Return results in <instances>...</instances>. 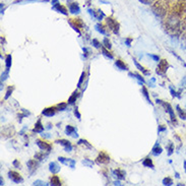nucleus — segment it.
<instances>
[{
	"instance_id": "obj_41",
	"label": "nucleus",
	"mask_w": 186,
	"mask_h": 186,
	"mask_svg": "<svg viewBox=\"0 0 186 186\" xmlns=\"http://www.w3.org/2000/svg\"><path fill=\"white\" fill-rule=\"evenodd\" d=\"M163 185H167V186L173 185V180H172V178H170V177L164 178V179H163Z\"/></svg>"
},
{
	"instance_id": "obj_58",
	"label": "nucleus",
	"mask_w": 186,
	"mask_h": 186,
	"mask_svg": "<svg viewBox=\"0 0 186 186\" xmlns=\"http://www.w3.org/2000/svg\"><path fill=\"white\" fill-rule=\"evenodd\" d=\"M0 185H1V186L4 185V181H3L2 177H0Z\"/></svg>"
},
{
	"instance_id": "obj_15",
	"label": "nucleus",
	"mask_w": 186,
	"mask_h": 186,
	"mask_svg": "<svg viewBox=\"0 0 186 186\" xmlns=\"http://www.w3.org/2000/svg\"><path fill=\"white\" fill-rule=\"evenodd\" d=\"M52 8H53L54 10L57 11V12H60V13H62V14H64V15H67V14H68L66 7L63 6V5L60 4V3H57V4L53 5V6H52Z\"/></svg>"
},
{
	"instance_id": "obj_20",
	"label": "nucleus",
	"mask_w": 186,
	"mask_h": 186,
	"mask_svg": "<svg viewBox=\"0 0 186 186\" xmlns=\"http://www.w3.org/2000/svg\"><path fill=\"white\" fill-rule=\"evenodd\" d=\"M79 97V93L77 92L76 90L74 91V92L71 94V96L68 98V101H67V104L68 105H74L75 102H76V99Z\"/></svg>"
},
{
	"instance_id": "obj_48",
	"label": "nucleus",
	"mask_w": 186,
	"mask_h": 186,
	"mask_svg": "<svg viewBox=\"0 0 186 186\" xmlns=\"http://www.w3.org/2000/svg\"><path fill=\"white\" fill-rule=\"evenodd\" d=\"M148 56H149V57L152 58V59L154 60V61H156V62H159V61H160V57H159L158 55H153V54H150V53H149Z\"/></svg>"
},
{
	"instance_id": "obj_23",
	"label": "nucleus",
	"mask_w": 186,
	"mask_h": 186,
	"mask_svg": "<svg viewBox=\"0 0 186 186\" xmlns=\"http://www.w3.org/2000/svg\"><path fill=\"white\" fill-rule=\"evenodd\" d=\"M142 165L144 167L146 168H151V169H155V166H154V163H153L152 159L150 157H146V158L143 159L142 161Z\"/></svg>"
},
{
	"instance_id": "obj_62",
	"label": "nucleus",
	"mask_w": 186,
	"mask_h": 186,
	"mask_svg": "<svg viewBox=\"0 0 186 186\" xmlns=\"http://www.w3.org/2000/svg\"><path fill=\"white\" fill-rule=\"evenodd\" d=\"M184 170H185V173H186V161H184Z\"/></svg>"
},
{
	"instance_id": "obj_32",
	"label": "nucleus",
	"mask_w": 186,
	"mask_h": 186,
	"mask_svg": "<svg viewBox=\"0 0 186 186\" xmlns=\"http://www.w3.org/2000/svg\"><path fill=\"white\" fill-rule=\"evenodd\" d=\"M141 91H142L143 93V96H144V98L146 99V101H148L149 103H150L151 105H153V102L151 101V97H150V94H149L148 90H146V88L142 84V88H141Z\"/></svg>"
},
{
	"instance_id": "obj_37",
	"label": "nucleus",
	"mask_w": 186,
	"mask_h": 186,
	"mask_svg": "<svg viewBox=\"0 0 186 186\" xmlns=\"http://www.w3.org/2000/svg\"><path fill=\"white\" fill-rule=\"evenodd\" d=\"M81 163H82V165H84L86 167H90V168H92L95 164V163L93 162L92 160H90V159H84V160L81 161Z\"/></svg>"
},
{
	"instance_id": "obj_43",
	"label": "nucleus",
	"mask_w": 186,
	"mask_h": 186,
	"mask_svg": "<svg viewBox=\"0 0 186 186\" xmlns=\"http://www.w3.org/2000/svg\"><path fill=\"white\" fill-rule=\"evenodd\" d=\"M170 92H171L172 97H174V98L181 99V95H180V93H178V92H176L175 90H173V88H172V87H170Z\"/></svg>"
},
{
	"instance_id": "obj_22",
	"label": "nucleus",
	"mask_w": 186,
	"mask_h": 186,
	"mask_svg": "<svg viewBox=\"0 0 186 186\" xmlns=\"http://www.w3.org/2000/svg\"><path fill=\"white\" fill-rule=\"evenodd\" d=\"M115 66L117 67L118 69H120V70H128V66L120 59H117L115 61Z\"/></svg>"
},
{
	"instance_id": "obj_40",
	"label": "nucleus",
	"mask_w": 186,
	"mask_h": 186,
	"mask_svg": "<svg viewBox=\"0 0 186 186\" xmlns=\"http://www.w3.org/2000/svg\"><path fill=\"white\" fill-rule=\"evenodd\" d=\"M13 90H14V87H13V86L8 87V89H7V91H6V94H5V96H4V100H7V99H8L9 97L11 96V94H12Z\"/></svg>"
},
{
	"instance_id": "obj_45",
	"label": "nucleus",
	"mask_w": 186,
	"mask_h": 186,
	"mask_svg": "<svg viewBox=\"0 0 186 186\" xmlns=\"http://www.w3.org/2000/svg\"><path fill=\"white\" fill-rule=\"evenodd\" d=\"M8 74H9V69L5 68V71L2 73V74H1V82H3V81H4L7 77H8Z\"/></svg>"
},
{
	"instance_id": "obj_5",
	"label": "nucleus",
	"mask_w": 186,
	"mask_h": 186,
	"mask_svg": "<svg viewBox=\"0 0 186 186\" xmlns=\"http://www.w3.org/2000/svg\"><path fill=\"white\" fill-rule=\"evenodd\" d=\"M110 160H111V159H110V156L107 154V153L101 152L100 154L98 155V157H97L96 163L98 165H106L110 162Z\"/></svg>"
},
{
	"instance_id": "obj_8",
	"label": "nucleus",
	"mask_w": 186,
	"mask_h": 186,
	"mask_svg": "<svg viewBox=\"0 0 186 186\" xmlns=\"http://www.w3.org/2000/svg\"><path fill=\"white\" fill-rule=\"evenodd\" d=\"M8 178L11 180V181L14 182V183H16V184L22 183V182H24V178L19 175V173H17V172H15V171H9Z\"/></svg>"
},
{
	"instance_id": "obj_44",
	"label": "nucleus",
	"mask_w": 186,
	"mask_h": 186,
	"mask_svg": "<svg viewBox=\"0 0 186 186\" xmlns=\"http://www.w3.org/2000/svg\"><path fill=\"white\" fill-rule=\"evenodd\" d=\"M93 46H94L96 49H101L102 46H103V44H101L97 39H94V40H93Z\"/></svg>"
},
{
	"instance_id": "obj_4",
	"label": "nucleus",
	"mask_w": 186,
	"mask_h": 186,
	"mask_svg": "<svg viewBox=\"0 0 186 186\" xmlns=\"http://www.w3.org/2000/svg\"><path fill=\"white\" fill-rule=\"evenodd\" d=\"M106 22H107V26L112 32L115 35H119V29H120V25L118 24L117 20H115L112 17H107L106 18Z\"/></svg>"
},
{
	"instance_id": "obj_38",
	"label": "nucleus",
	"mask_w": 186,
	"mask_h": 186,
	"mask_svg": "<svg viewBox=\"0 0 186 186\" xmlns=\"http://www.w3.org/2000/svg\"><path fill=\"white\" fill-rule=\"evenodd\" d=\"M84 77H86V72H84V71H82V72H81V75H80V78H79L78 82H77V88H78V89H80L81 86H82V84H84Z\"/></svg>"
},
{
	"instance_id": "obj_1",
	"label": "nucleus",
	"mask_w": 186,
	"mask_h": 186,
	"mask_svg": "<svg viewBox=\"0 0 186 186\" xmlns=\"http://www.w3.org/2000/svg\"><path fill=\"white\" fill-rule=\"evenodd\" d=\"M156 102H157V104H160L161 106H163V107L165 108V111L167 112V113L170 115V119H171L172 123H174L175 125H177V119H176V115H175V113H174L173 108H172V106L170 105L169 103L164 102V101L160 100V99H157Z\"/></svg>"
},
{
	"instance_id": "obj_7",
	"label": "nucleus",
	"mask_w": 186,
	"mask_h": 186,
	"mask_svg": "<svg viewBox=\"0 0 186 186\" xmlns=\"http://www.w3.org/2000/svg\"><path fill=\"white\" fill-rule=\"evenodd\" d=\"M27 166H28V170H29V172H30V174L33 175L39 167V161L36 160V159L29 160L28 163H27Z\"/></svg>"
},
{
	"instance_id": "obj_21",
	"label": "nucleus",
	"mask_w": 186,
	"mask_h": 186,
	"mask_svg": "<svg viewBox=\"0 0 186 186\" xmlns=\"http://www.w3.org/2000/svg\"><path fill=\"white\" fill-rule=\"evenodd\" d=\"M133 63H134V65L136 66V68L138 69L139 71H141V72L143 73V75H150L151 74V71L148 70V69H146L143 66H141V65L139 64L138 62H137L135 59H133Z\"/></svg>"
},
{
	"instance_id": "obj_16",
	"label": "nucleus",
	"mask_w": 186,
	"mask_h": 186,
	"mask_svg": "<svg viewBox=\"0 0 186 186\" xmlns=\"http://www.w3.org/2000/svg\"><path fill=\"white\" fill-rule=\"evenodd\" d=\"M44 131V125L42 124V120L38 119V121H37V123L35 124V127L34 129H33V132L34 133H42Z\"/></svg>"
},
{
	"instance_id": "obj_47",
	"label": "nucleus",
	"mask_w": 186,
	"mask_h": 186,
	"mask_svg": "<svg viewBox=\"0 0 186 186\" xmlns=\"http://www.w3.org/2000/svg\"><path fill=\"white\" fill-rule=\"evenodd\" d=\"M171 53H172V54H173V55H174V56H175V57H176V58H177V59H178V60H179V61H180V62H181L182 64H183V66H185V67H186V63H185V62H184V61H183V59H181V58H180V56H178V55H177V54H176V53H175V52H174V51H171Z\"/></svg>"
},
{
	"instance_id": "obj_12",
	"label": "nucleus",
	"mask_w": 186,
	"mask_h": 186,
	"mask_svg": "<svg viewBox=\"0 0 186 186\" xmlns=\"http://www.w3.org/2000/svg\"><path fill=\"white\" fill-rule=\"evenodd\" d=\"M56 110H57V107H48L42 111V114L46 117H52L56 114Z\"/></svg>"
},
{
	"instance_id": "obj_33",
	"label": "nucleus",
	"mask_w": 186,
	"mask_h": 186,
	"mask_svg": "<svg viewBox=\"0 0 186 186\" xmlns=\"http://www.w3.org/2000/svg\"><path fill=\"white\" fill-rule=\"evenodd\" d=\"M11 64H12V56L10 54H8L6 56V58H5V67H6V69L10 68Z\"/></svg>"
},
{
	"instance_id": "obj_3",
	"label": "nucleus",
	"mask_w": 186,
	"mask_h": 186,
	"mask_svg": "<svg viewBox=\"0 0 186 186\" xmlns=\"http://www.w3.org/2000/svg\"><path fill=\"white\" fill-rule=\"evenodd\" d=\"M170 67L169 63L166 59H162L159 61L158 63V66H157V69H156V72L158 75H161V76H164L167 72L168 68Z\"/></svg>"
},
{
	"instance_id": "obj_49",
	"label": "nucleus",
	"mask_w": 186,
	"mask_h": 186,
	"mask_svg": "<svg viewBox=\"0 0 186 186\" xmlns=\"http://www.w3.org/2000/svg\"><path fill=\"white\" fill-rule=\"evenodd\" d=\"M33 185H40V186H44V185H47V184L45 183L44 181H42V180H36V181L33 183Z\"/></svg>"
},
{
	"instance_id": "obj_50",
	"label": "nucleus",
	"mask_w": 186,
	"mask_h": 186,
	"mask_svg": "<svg viewBox=\"0 0 186 186\" xmlns=\"http://www.w3.org/2000/svg\"><path fill=\"white\" fill-rule=\"evenodd\" d=\"M132 41H133L132 38H126V39H125V45H126L127 47H130L131 43H132Z\"/></svg>"
},
{
	"instance_id": "obj_60",
	"label": "nucleus",
	"mask_w": 186,
	"mask_h": 186,
	"mask_svg": "<svg viewBox=\"0 0 186 186\" xmlns=\"http://www.w3.org/2000/svg\"><path fill=\"white\" fill-rule=\"evenodd\" d=\"M113 184H114V185H121V183H120V181H115Z\"/></svg>"
},
{
	"instance_id": "obj_51",
	"label": "nucleus",
	"mask_w": 186,
	"mask_h": 186,
	"mask_svg": "<svg viewBox=\"0 0 186 186\" xmlns=\"http://www.w3.org/2000/svg\"><path fill=\"white\" fill-rule=\"evenodd\" d=\"M12 165L14 166L15 168H17V169H18V168H19V169L22 168V165H20V163L18 162V160H14V161H13V162H12Z\"/></svg>"
},
{
	"instance_id": "obj_29",
	"label": "nucleus",
	"mask_w": 186,
	"mask_h": 186,
	"mask_svg": "<svg viewBox=\"0 0 186 186\" xmlns=\"http://www.w3.org/2000/svg\"><path fill=\"white\" fill-rule=\"evenodd\" d=\"M176 110H177V113L179 118H181L182 120H186V110L181 109L179 105L176 106Z\"/></svg>"
},
{
	"instance_id": "obj_64",
	"label": "nucleus",
	"mask_w": 186,
	"mask_h": 186,
	"mask_svg": "<svg viewBox=\"0 0 186 186\" xmlns=\"http://www.w3.org/2000/svg\"><path fill=\"white\" fill-rule=\"evenodd\" d=\"M179 2H182V3H185L186 0H179Z\"/></svg>"
},
{
	"instance_id": "obj_52",
	"label": "nucleus",
	"mask_w": 186,
	"mask_h": 186,
	"mask_svg": "<svg viewBox=\"0 0 186 186\" xmlns=\"http://www.w3.org/2000/svg\"><path fill=\"white\" fill-rule=\"evenodd\" d=\"M74 115H75V117H76L77 119H78V120H80V117H81V116H80V113H79V111H78V108H77V107L74 109Z\"/></svg>"
},
{
	"instance_id": "obj_13",
	"label": "nucleus",
	"mask_w": 186,
	"mask_h": 186,
	"mask_svg": "<svg viewBox=\"0 0 186 186\" xmlns=\"http://www.w3.org/2000/svg\"><path fill=\"white\" fill-rule=\"evenodd\" d=\"M89 12H90L94 17H96L98 20H102V19L105 17V13L103 12L101 9H98L97 11L93 10V9H89Z\"/></svg>"
},
{
	"instance_id": "obj_39",
	"label": "nucleus",
	"mask_w": 186,
	"mask_h": 186,
	"mask_svg": "<svg viewBox=\"0 0 186 186\" xmlns=\"http://www.w3.org/2000/svg\"><path fill=\"white\" fill-rule=\"evenodd\" d=\"M67 103H59L56 107H57V110L58 111H64V110H66V108H67Z\"/></svg>"
},
{
	"instance_id": "obj_27",
	"label": "nucleus",
	"mask_w": 186,
	"mask_h": 186,
	"mask_svg": "<svg viewBox=\"0 0 186 186\" xmlns=\"http://www.w3.org/2000/svg\"><path fill=\"white\" fill-rule=\"evenodd\" d=\"M128 75L129 76H132V77H134V78H136L137 80H138V84H141L142 86L144 82H146V80H144V78H143L142 76H141L140 74H138V73H132V72H129L128 73Z\"/></svg>"
},
{
	"instance_id": "obj_57",
	"label": "nucleus",
	"mask_w": 186,
	"mask_h": 186,
	"mask_svg": "<svg viewBox=\"0 0 186 186\" xmlns=\"http://www.w3.org/2000/svg\"><path fill=\"white\" fill-rule=\"evenodd\" d=\"M26 130H27V127H24V128H22V130L19 131V134H20V135H24V133H25V131H26Z\"/></svg>"
},
{
	"instance_id": "obj_55",
	"label": "nucleus",
	"mask_w": 186,
	"mask_h": 186,
	"mask_svg": "<svg viewBox=\"0 0 186 186\" xmlns=\"http://www.w3.org/2000/svg\"><path fill=\"white\" fill-rule=\"evenodd\" d=\"M41 136L43 137V138H50V137H51V135H50V133H44V132H42V133H41Z\"/></svg>"
},
{
	"instance_id": "obj_36",
	"label": "nucleus",
	"mask_w": 186,
	"mask_h": 186,
	"mask_svg": "<svg viewBox=\"0 0 186 186\" xmlns=\"http://www.w3.org/2000/svg\"><path fill=\"white\" fill-rule=\"evenodd\" d=\"M102 44H103V46H104V47H106V48H107V49H109V50L112 48L111 42H110L109 39H108L107 37H105V38H104V40H103Z\"/></svg>"
},
{
	"instance_id": "obj_56",
	"label": "nucleus",
	"mask_w": 186,
	"mask_h": 186,
	"mask_svg": "<svg viewBox=\"0 0 186 186\" xmlns=\"http://www.w3.org/2000/svg\"><path fill=\"white\" fill-rule=\"evenodd\" d=\"M82 50H84V58H88V56H89V50L87 49V48H82Z\"/></svg>"
},
{
	"instance_id": "obj_18",
	"label": "nucleus",
	"mask_w": 186,
	"mask_h": 186,
	"mask_svg": "<svg viewBox=\"0 0 186 186\" xmlns=\"http://www.w3.org/2000/svg\"><path fill=\"white\" fill-rule=\"evenodd\" d=\"M60 169H61V167H60L59 165L57 164L56 162H51L49 164V171L51 172L52 174H57L60 172Z\"/></svg>"
},
{
	"instance_id": "obj_14",
	"label": "nucleus",
	"mask_w": 186,
	"mask_h": 186,
	"mask_svg": "<svg viewBox=\"0 0 186 186\" xmlns=\"http://www.w3.org/2000/svg\"><path fill=\"white\" fill-rule=\"evenodd\" d=\"M65 133H66L67 135H72V137H74V138L78 137L76 128L73 127V126H71V125H67L66 128H65Z\"/></svg>"
},
{
	"instance_id": "obj_31",
	"label": "nucleus",
	"mask_w": 186,
	"mask_h": 186,
	"mask_svg": "<svg viewBox=\"0 0 186 186\" xmlns=\"http://www.w3.org/2000/svg\"><path fill=\"white\" fill-rule=\"evenodd\" d=\"M77 144H78V146H84L87 149H89V150H92L93 149L92 144H91L87 139H79V140L77 141Z\"/></svg>"
},
{
	"instance_id": "obj_11",
	"label": "nucleus",
	"mask_w": 186,
	"mask_h": 186,
	"mask_svg": "<svg viewBox=\"0 0 186 186\" xmlns=\"http://www.w3.org/2000/svg\"><path fill=\"white\" fill-rule=\"evenodd\" d=\"M112 174H113L114 177H116L118 180H125L126 178V172L123 171L121 169H116V170H112Z\"/></svg>"
},
{
	"instance_id": "obj_63",
	"label": "nucleus",
	"mask_w": 186,
	"mask_h": 186,
	"mask_svg": "<svg viewBox=\"0 0 186 186\" xmlns=\"http://www.w3.org/2000/svg\"><path fill=\"white\" fill-rule=\"evenodd\" d=\"M50 128H51V124L49 123L48 124V126H47V129H50Z\"/></svg>"
},
{
	"instance_id": "obj_59",
	"label": "nucleus",
	"mask_w": 186,
	"mask_h": 186,
	"mask_svg": "<svg viewBox=\"0 0 186 186\" xmlns=\"http://www.w3.org/2000/svg\"><path fill=\"white\" fill-rule=\"evenodd\" d=\"M57 3H59L58 2V0H52V5H55V4H57Z\"/></svg>"
},
{
	"instance_id": "obj_9",
	"label": "nucleus",
	"mask_w": 186,
	"mask_h": 186,
	"mask_svg": "<svg viewBox=\"0 0 186 186\" xmlns=\"http://www.w3.org/2000/svg\"><path fill=\"white\" fill-rule=\"evenodd\" d=\"M56 143H59L60 146H62L63 148H64V151L67 153L71 152L73 149L72 144H71V142L69 140H67V139H58V140L55 141Z\"/></svg>"
},
{
	"instance_id": "obj_17",
	"label": "nucleus",
	"mask_w": 186,
	"mask_h": 186,
	"mask_svg": "<svg viewBox=\"0 0 186 186\" xmlns=\"http://www.w3.org/2000/svg\"><path fill=\"white\" fill-rule=\"evenodd\" d=\"M49 154H50V153H48V152L41 151V152L36 153V154H35V159H36V160H38L39 162H42V161H44V160H46V159H47V157L49 156Z\"/></svg>"
},
{
	"instance_id": "obj_26",
	"label": "nucleus",
	"mask_w": 186,
	"mask_h": 186,
	"mask_svg": "<svg viewBox=\"0 0 186 186\" xmlns=\"http://www.w3.org/2000/svg\"><path fill=\"white\" fill-rule=\"evenodd\" d=\"M50 185L52 186H60L61 185V181H60L59 177L56 174H54V176H52L50 178Z\"/></svg>"
},
{
	"instance_id": "obj_34",
	"label": "nucleus",
	"mask_w": 186,
	"mask_h": 186,
	"mask_svg": "<svg viewBox=\"0 0 186 186\" xmlns=\"http://www.w3.org/2000/svg\"><path fill=\"white\" fill-rule=\"evenodd\" d=\"M68 25L72 28V30L74 31V32H76L78 35H80V30H79V28L76 26V25L74 24V22H73V19H68Z\"/></svg>"
},
{
	"instance_id": "obj_25",
	"label": "nucleus",
	"mask_w": 186,
	"mask_h": 186,
	"mask_svg": "<svg viewBox=\"0 0 186 186\" xmlns=\"http://www.w3.org/2000/svg\"><path fill=\"white\" fill-rule=\"evenodd\" d=\"M95 28H96V30L98 31L99 33H101L102 35H105V36H108V35H109L108 30L105 28V27L103 26L102 24H97L96 26H95Z\"/></svg>"
},
{
	"instance_id": "obj_28",
	"label": "nucleus",
	"mask_w": 186,
	"mask_h": 186,
	"mask_svg": "<svg viewBox=\"0 0 186 186\" xmlns=\"http://www.w3.org/2000/svg\"><path fill=\"white\" fill-rule=\"evenodd\" d=\"M12 129H14V128H13V127H11V126L7 127V128H4V129L2 130V135L5 137V138L12 136L13 133H14V131H11V132H10V130H12Z\"/></svg>"
},
{
	"instance_id": "obj_42",
	"label": "nucleus",
	"mask_w": 186,
	"mask_h": 186,
	"mask_svg": "<svg viewBox=\"0 0 186 186\" xmlns=\"http://www.w3.org/2000/svg\"><path fill=\"white\" fill-rule=\"evenodd\" d=\"M167 151H168V156H171L174 153V143L169 142V144L167 146Z\"/></svg>"
},
{
	"instance_id": "obj_46",
	"label": "nucleus",
	"mask_w": 186,
	"mask_h": 186,
	"mask_svg": "<svg viewBox=\"0 0 186 186\" xmlns=\"http://www.w3.org/2000/svg\"><path fill=\"white\" fill-rule=\"evenodd\" d=\"M73 22H74V24L76 25L79 29L84 27V22H82V20H81L80 18H74V19H73Z\"/></svg>"
},
{
	"instance_id": "obj_54",
	"label": "nucleus",
	"mask_w": 186,
	"mask_h": 186,
	"mask_svg": "<svg viewBox=\"0 0 186 186\" xmlns=\"http://www.w3.org/2000/svg\"><path fill=\"white\" fill-rule=\"evenodd\" d=\"M155 82H156V78H151V80L149 81V84H150V87H152V88H154L155 87Z\"/></svg>"
},
{
	"instance_id": "obj_24",
	"label": "nucleus",
	"mask_w": 186,
	"mask_h": 186,
	"mask_svg": "<svg viewBox=\"0 0 186 186\" xmlns=\"http://www.w3.org/2000/svg\"><path fill=\"white\" fill-rule=\"evenodd\" d=\"M163 153V149L161 148V146L159 144L158 142L156 143L154 146V148H153V150H152V154L154 155L155 157H158V156H160L161 154Z\"/></svg>"
},
{
	"instance_id": "obj_19",
	"label": "nucleus",
	"mask_w": 186,
	"mask_h": 186,
	"mask_svg": "<svg viewBox=\"0 0 186 186\" xmlns=\"http://www.w3.org/2000/svg\"><path fill=\"white\" fill-rule=\"evenodd\" d=\"M68 8H69V11L70 13L72 14H78L80 12V8H79V5L78 3H75V2H72L68 5Z\"/></svg>"
},
{
	"instance_id": "obj_10",
	"label": "nucleus",
	"mask_w": 186,
	"mask_h": 186,
	"mask_svg": "<svg viewBox=\"0 0 186 186\" xmlns=\"http://www.w3.org/2000/svg\"><path fill=\"white\" fill-rule=\"evenodd\" d=\"M58 161H59L61 164L66 165V166L70 167L71 169H74L75 168L76 162H75V160H73V159H67V158H64V157H59V158H58Z\"/></svg>"
},
{
	"instance_id": "obj_30",
	"label": "nucleus",
	"mask_w": 186,
	"mask_h": 186,
	"mask_svg": "<svg viewBox=\"0 0 186 186\" xmlns=\"http://www.w3.org/2000/svg\"><path fill=\"white\" fill-rule=\"evenodd\" d=\"M101 50H102V54L104 56H105L106 58H109V59H114V56L113 54H111L109 52V49H107L106 47H104V46H102V48H101Z\"/></svg>"
},
{
	"instance_id": "obj_35",
	"label": "nucleus",
	"mask_w": 186,
	"mask_h": 186,
	"mask_svg": "<svg viewBox=\"0 0 186 186\" xmlns=\"http://www.w3.org/2000/svg\"><path fill=\"white\" fill-rule=\"evenodd\" d=\"M22 114H18V116H17V117H18V122H19V123L22 122V118H24V117H27V116H29V115L31 114L30 112H29L28 110H26V109H22Z\"/></svg>"
},
{
	"instance_id": "obj_6",
	"label": "nucleus",
	"mask_w": 186,
	"mask_h": 186,
	"mask_svg": "<svg viewBox=\"0 0 186 186\" xmlns=\"http://www.w3.org/2000/svg\"><path fill=\"white\" fill-rule=\"evenodd\" d=\"M36 144L39 146L41 151H44V152H48L50 153L52 151V146L50 143L46 142L44 140H41V139H36Z\"/></svg>"
},
{
	"instance_id": "obj_53",
	"label": "nucleus",
	"mask_w": 186,
	"mask_h": 186,
	"mask_svg": "<svg viewBox=\"0 0 186 186\" xmlns=\"http://www.w3.org/2000/svg\"><path fill=\"white\" fill-rule=\"evenodd\" d=\"M166 130H167V127L165 126V125H160V126H159V128H158V132L159 133L163 132V131H166Z\"/></svg>"
},
{
	"instance_id": "obj_2",
	"label": "nucleus",
	"mask_w": 186,
	"mask_h": 186,
	"mask_svg": "<svg viewBox=\"0 0 186 186\" xmlns=\"http://www.w3.org/2000/svg\"><path fill=\"white\" fill-rule=\"evenodd\" d=\"M168 10V3L167 0H158L156 2V4L154 5V11L156 14L160 15H165Z\"/></svg>"
},
{
	"instance_id": "obj_61",
	"label": "nucleus",
	"mask_w": 186,
	"mask_h": 186,
	"mask_svg": "<svg viewBox=\"0 0 186 186\" xmlns=\"http://www.w3.org/2000/svg\"><path fill=\"white\" fill-rule=\"evenodd\" d=\"M175 177H176V178H180V175L177 173V172H176V173H175Z\"/></svg>"
}]
</instances>
